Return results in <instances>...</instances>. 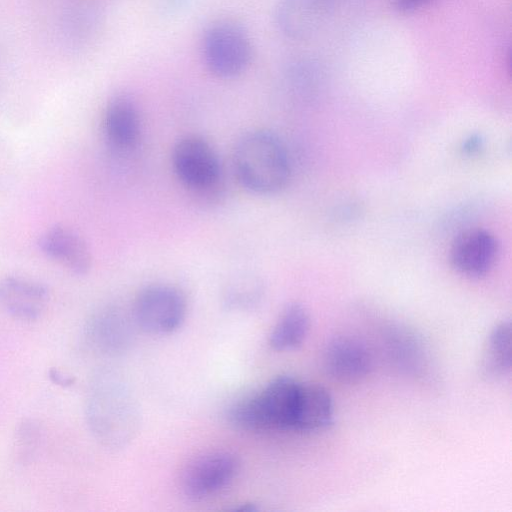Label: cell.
I'll use <instances>...</instances> for the list:
<instances>
[{
    "instance_id": "obj_8",
    "label": "cell",
    "mask_w": 512,
    "mask_h": 512,
    "mask_svg": "<svg viewBox=\"0 0 512 512\" xmlns=\"http://www.w3.org/2000/svg\"><path fill=\"white\" fill-rule=\"evenodd\" d=\"M498 252L499 244L493 234L484 229H470L453 241L450 262L461 275L480 278L494 267Z\"/></svg>"
},
{
    "instance_id": "obj_5",
    "label": "cell",
    "mask_w": 512,
    "mask_h": 512,
    "mask_svg": "<svg viewBox=\"0 0 512 512\" xmlns=\"http://www.w3.org/2000/svg\"><path fill=\"white\" fill-rule=\"evenodd\" d=\"M139 327L152 334L175 331L186 314V300L182 292L169 284H152L137 295L133 307Z\"/></svg>"
},
{
    "instance_id": "obj_2",
    "label": "cell",
    "mask_w": 512,
    "mask_h": 512,
    "mask_svg": "<svg viewBox=\"0 0 512 512\" xmlns=\"http://www.w3.org/2000/svg\"><path fill=\"white\" fill-rule=\"evenodd\" d=\"M300 384L290 376H278L259 393L234 403L229 421L249 431L292 429Z\"/></svg>"
},
{
    "instance_id": "obj_1",
    "label": "cell",
    "mask_w": 512,
    "mask_h": 512,
    "mask_svg": "<svg viewBox=\"0 0 512 512\" xmlns=\"http://www.w3.org/2000/svg\"><path fill=\"white\" fill-rule=\"evenodd\" d=\"M232 163L239 183L256 195H273L286 187L291 174L283 141L266 129H254L237 141Z\"/></svg>"
},
{
    "instance_id": "obj_20",
    "label": "cell",
    "mask_w": 512,
    "mask_h": 512,
    "mask_svg": "<svg viewBox=\"0 0 512 512\" xmlns=\"http://www.w3.org/2000/svg\"><path fill=\"white\" fill-rule=\"evenodd\" d=\"M483 146V140L479 135H471L464 142L463 150L467 154H475Z\"/></svg>"
},
{
    "instance_id": "obj_3",
    "label": "cell",
    "mask_w": 512,
    "mask_h": 512,
    "mask_svg": "<svg viewBox=\"0 0 512 512\" xmlns=\"http://www.w3.org/2000/svg\"><path fill=\"white\" fill-rule=\"evenodd\" d=\"M171 163L178 180L193 192L209 193L218 187L221 180L218 154L200 135L180 137L172 148Z\"/></svg>"
},
{
    "instance_id": "obj_9",
    "label": "cell",
    "mask_w": 512,
    "mask_h": 512,
    "mask_svg": "<svg viewBox=\"0 0 512 512\" xmlns=\"http://www.w3.org/2000/svg\"><path fill=\"white\" fill-rule=\"evenodd\" d=\"M332 7L333 0H278L275 21L286 37L305 39L322 27Z\"/></svg>"
},
{
    "instance_id": "obj_10",
    "label": "cell",
    "mask_w": 512,
    "mask_h": 512,
    "mask_svg": "<svg viewBox=\"0 0 512 512\" xmlns=\"http://www.w3.org/2000/svg\"><path fill=\"white\" fill-rule=\"evenodd\" d=\"M38 245L47 257L74 274L84 275L91 268L92 256L87 243L70 228L54 226L46 230Z\"/></svg>"
},
{
    "instance_id": "obj_15",
    "label": "cell",
    "mask_w": 512,
    "mask_h": 512,
    "mask_svg": "<svg viewBox=\"0 0 512 512\" xmlns=\"http://www.w3.org/2000/svg\"><path fill=\"white\" fill-rule=\"evenodd\" d=\"M310 327V317L299 303L285 307L271 334L270 346L277 351H287L299 347L305 340Z\"/></svg>"
},
{
    "instance_id": "obj_7",
    "label": "cell",
    "mask_w": 512,
    "mask_h": 512,
    "mask_svg": "<svg viewBox=\"0 0 512 512\" xmlns=\"http://www.w3.org/2000/svg\"><path fill=\"white\" fill-rule=\"evenodd\" d=\"M237 470V458L230 452H206L185 466L181 474L180 487L188 498L202 499L227 486Z\"/></svg>"
},
{
    "instance_id": "obj_13",
    "label": "cell",
    "mask_w": 512,
    "mask_h": 512,
    "mask_svg": "<svg viewBox=\"0 0 512 512\" xmlns=\"http://www.w3.org/2000/svg\"><path fill=\"white\" fill-rule=\"evenodd\" d=\"M49 295L42 284L22 277L0 280V306L15 318L35 320L44 312Z\"/></svg>"
},
{
    "instance_id": "obj_6",
    "label": "cell",
    "mask_w": 512,
    "mask_h": 512,
    "mask_svg": "<svg viewBox=\"0 0 512 512\" xmlns=\"http://www.w3.org/2000/svg\"><path fill=\"white\" fill-rule=\"evenodd\" d=\"M93 391L89 417L95 433L105 443L126 441L133 431L134 411L131 399L121 386L100 383Z\"/></svg>"
},
{
    "instance_id": "obj_17",
    "label": "cell",
    "mask_w": 512,
    "mask_h": 512,
    "mask_svg": "<svg viewBox=\"0 0 512 512\" xmlns=\"http://www.w3.org/2000/svg\"><path fill=\"white\" fill-rule=\"evenodd\" d=\"M125 328V321L118 310L102 308L89 320L87 338L98 350L114 351L124 342Z\"/></svg>"
},
{
    "instance_id": "obj_11",
    "label": "cell",
    "mask_w": 512,
    "mask_h": 512,
    "mask_svg": "<svg viewBox=\"0 0 512 512\" xmlns=\"http://www.w3.org/2000/svg\"><path fill=\"white\" fill-rule=\"evenodd\" d=\"M103 132L109 146L118 152L136 147L141 136V118L131 98L120 95L110 100L104 112Z\"/></svg>"
},
{
    "instance_id": "obj_19",
    "label": "cell",
    "mask_w": 512,
    "mask_h": 512,
    "mask_svg": "<svg viewBox=\"0 0 512 512\" xmlns=\"http://www.w3.org/2000/svg\"><path fill=\"white\" fill-rule=\"evenodd\" d=\"M431 0H393L395 9L400 12H411L423 5L429 3Z\"/></svg>"
},
{
    "instance_id": "obj_12",
    "label": "cell",
    "mask_w": 512,
    "mask_h": 512,
    "mask_svg": "<svg viewBox=\"0 0 512 512\" xmlns=\"http://www.w3.org/2000/svg\"><path fill=\"white\" fill-rule=\"evenodd\" d=\"M323 363L331 377L351 382L368 374L372 360L365 345L357 339L337 337L326 346Z\"/></svg>"
},
{
    "instance_id": "obj_14",
    "label": "cell",
    "mask_w": 512,
    "mask_h": 512,
    "mask_svg": "<svg viewBox=\"0 0 512 512\" xmlns=\"http://www.w3.org/2000/svg\"><path fill=\"white\" fill-rule=\"evenodd\" d=\"M333 418V401L317 384H300L292 429L314 431L328 426Z\"/></svg>"
},
{
    "instance_id": "obj_18",
    "label": "cell",
    "mask_w": 512,
    "mask_h": 512,
    "mask_svg": "<svg viewBox=\"0 0 512 512\" xmlns=\"http://www.w3.org/2000/svg\"><path fill=\"white\" fill-rule=\"evenodd\" d=\"M262 283L251 274L234 277L226 288V301L233 307L244 308L255 304L261 297Z\"/></svg>"
},
{
    "instance_id": "obj_4",
    "label": "cell",
    "mask_w": 512,
    "mask_h": 512,
    "mask_svg": "<svg viewBox=\"0 0 512 512\" xmlns=\"http://www.w3.org/2000/svg\"><path fill=\"white\" fill-rule=\"evenodd\" d=\"M204 62L209 71L220 78L241 74L249 65L252 53L245 29L230 20L211 25L203 38Z\"/></svg>"
},
{
    "instance_id": "obj_16",
    "label": "cell",
    "mask_w": 512,
    "mask_h": 512,
    "mask_svg": "<svg viewBox=\"0 0 512 512\" xmlns=\"http://www.w3.org/2000/svg\"><path fill=\"white\" fill-rule=\"evenodd\" d=\"M511 363V324L503 321L491 330L487 338L481 359V372L489 379H496L510 371Z\"/></svg>"
}]
</instances>
